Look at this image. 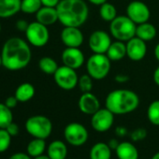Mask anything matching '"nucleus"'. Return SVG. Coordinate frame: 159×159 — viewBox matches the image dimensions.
<instances>
[{
	"label": "nucleus",
	"instance_id": "f257e3e1",
	"mask_svg": "<svg viewBox=\"0 0 159 159\" xmlns=\"http://www.w3.org/2000/svg\"><path fill=\"white\" fill-rule=\"evenodd\" d=\"M2 66L11 71H18L26 67L32 58V52L25 40L21 38H10L1 50Z\"/></svg>",
	"mask_w": 159,
	"mask_h": 159
},
{
	"label": "nucleus",
	"instance_id": "f03ea898",
	"mask_svg": "<svg viewBox=\"0 0 159 159\" xmlns=\"http://www.w3.org/2000/svg\"><path fill=\"white\" fill-rule=\"evenodd\" d=\"M58 21L64 26H83L89 17V8L84 0H61L56 7Z\"/></svg>",
	"mask_w": 159,
	"mask_h": 159
},
{
	"label": "nucleus",
	"instance_id": "7ed1b4c3",
	"mask_svg": "<svg viewBox=\"0 0 159 159\" xmlns=\"http://www.w3.org/2000/svg\"><path fill=\"white\" fill-rule=\"evenodd\" d=\"M105 105L114 115L127 114L138 109L139 98L132 90L116 89L108 94Z\"/></svg>",
	"mask_w": 159,
	"mask_h": 159
},
{
	"label": "nucleus",
	"instance_id": "20e7f679",
	"mask_svg": "<svg viewBox=\"0 0 159 159\" xmlns=\"http://www.w3.org/2000/svg\"><path fill=\"white\" fill-rule=\"evenodd\" d=\"M137 25L126 15L117 16L110 23V33L115 40L127 42L136 37Z\"/></svg>",
	"mask_w": 159,
	"mask_h": 159
},
{
	"label": "nucleus",
	"instance_id": "39448f33",
	"mask_svg": "<svg viewBox=\"0 0 159 159\" xmlns=\"http://www.w3.org/2000/svg\"><path fill=\"white\" fill-rule=\"evenodd\" d=\"M87 73L96 81L104 80L111 71V61L106 53H93L85 62Z\"/></svg>",
	"mask_w": 159,
	"mask_h": 159
},
{
	"label": "nucleus",
	"instance_id": "423d86ee",
	"mask_svg": "<svg viewBox=\"0 0 159 159\" xmlns=\"http://www.w3.org/2000/svg\"><path fill=\"white\" fill-rule=\"evenodd\" d=\"M25 129L29 135L37 139H46L52 131V121L44 115H34L25 122Z\"/></svg>",
	"mask_w": 159,
	"mask_h": 159
},
{
	"label": "nucleus",
	"instance_id": "0eeeda50",
	"mask_svg": "<svg viewBox=\"0 0 159 159\" xmlns=\"http://www.w3.org/2000/svg\"><path fill=\"white\" fill-rule=\"evenodd\" d=\"M27 42L37 48L44 47L50 39V32L48 26L39 23L38 21L29 23V25L25 32Z\"/></svg>",
	"mask_w": 159,
	"mask_h": 159
},
{
	"label": "nucleus",
	"instance_id": "6e6552de",
	"mask_svg": "<svg viewBox=\"0 0 159 159\" xmlns=\"http://www.w3.org/2000/svg\"><path fill=\"white\" fill-rule=\"evenodd\" d=\"M53 79L57 86L66 91H70L78 86L79 76L76 69L68 67L65 65L57 68L53 74Z\"/></svg>",
	"mask_w": 159,
	"mask_h": 159
},
{
	"label": "nucleus",
	"instance_id": "1a4fd4ad",
	"mask_svg": "<svg viewBox=\"0 0 159 159\" xmlns=\"http://www.w3.org/2000/svg\"><path fill=\"white\" fill-rule=\"evenodd\" d=\"M66 140L73 146H81L88 139V131L85 126L80 123H70L64 130Z\"/></svg>",
	"mask_w": 159,
	"mask_h": 159
},
{
	"label": "nucleus",
	"instance_id": "9d476101",
	"mask_svg": "<svg viewBox=\"0 0 159 159\" xmlns=\"http://www.w3.org/2000/svg\"><path fill=\"white\" fill-rule=\"evenodd\" d=\"M126 16L130 18L136 25L149 22L151 11L149 7L141 1H131L126 7Z\"/></svg>",
	"mask_w": 159,
	"mask_h": 159
},
{
	"label": "nucleus",
	"instance_id": "9b49d317",
	"mask_svg": "<svg viewBox=\"0 0 159 159\" xmlns=\"http://www.w3.org/2000/svg\"><path fill=\"white\" fill-rule=\"evenodd\" d=\"M111 42V36L104 30H95L88 39L89 49L94 53H106Z\"/></svg>",
	"mask_w": 159,
	"mask_h": 159
},
{
	"label": "nucleus",
	"instance_id": "f8f14e48",
	"mask_svg": "<svg viewBox=\"0 0 159 159\" xmlns=\"http://www.w3.org/2000/svg\"><path fill=\"white\" fill-rule=\"evenodd\" d=\"M114 123V114L108 110L99 109L97 112L92 115L91 125L92 127L98 132H106L111 128Z\"/></svg>",
	"mask_w": 159,
	"mask_h": 159
},
{
	"label": "nucleus",
	"instance_id": "ddd939ff",
	"mask_svg": "<svg viewBox=\"0 0 159 159\" xmlns=\"http://www.w3.org/2000/svg\"><path fill=\"white\" fill-rule=\"evenodd\" d=\"M61 59L63 65L76 70L81 68L86 62L84 54L82 52V50L80 48L73 47H66V49L62 52Z\"/></svg>",
	"mask_w": 159,
	"mask_h": 159
},
{
	"label": "nucleus",
	"instance_id": "4468645a",
	"mask_svg": "<svg viewBox=\"0 0 159 159\" xmlns=\"http://www.w3.org/2000/svg\"><path fill=\"white\" fill-rule=\"evenodd\" d=\"M61 40L66 47L80 48L84 40V37L80 27L64 26L60 34Z\"/></svg>",
	"mask_w": 159,
	"mask_h": 159
},
{
	"label": "nucleus",
	"instance_id": "2eb2a0df",
	"mask_svg": "<svg viewBox=\"0 0 159 159\" xmlns=\"http://www.w3.org/2000/svg\"><path fill=\"white\" fill-rule=\"evenodd\" d=\"M126 56L134 62L141 61L147 53L146 42L138 37H134L126 43Z\"/></svg>",
	"mask_w": 159,
	"mask_h": 159
},
{
	"label": "nucleus",
	"instance_id": "dca6fc26",
	"mask_svg": "<svg viewBox=\"0 0 159 159\" xmlns=\"http://www.w3.org/2000/svg\"><path fill=\"white\" fill-rule=\"evenodd\" d=\"M79 109L83 113L87 115H93L100 109V102L96 95L92 92L83 93L79 98Z\"/></svg>",
	"mask_w": 159,
	"mask_h": 159
},
{
	"label": "nucleus",
	"instance_id": "f3484780",
	"mask_svg": "<svg viewBox=\"0 0 159 159\" xmlns=\"http://www.w3.org/2000/svg\"><path fill=\"white\" fill-rule=\"evenodd\" d=\"M36 20L46 26L54 25L56 22H59L56 8L42 6L36 13Z\"/></svg>",
	"mask_w": 159,
	"mask_h": 159
},
{
	"label": "nucleus",
	"instance_id": "a211bd4d",
	"mask_svg": "<svg viewBox=\"0 0 159 159\" xmlns=\"http://www.w3.org/2000/svg\"><path fill=\"white\" fill-rule=\"evenodd\" d=\"M22 0H0V18L7 19L21 11Z\"/></svg>",
	"mask_w": 159,
	"mask_h": 159
},
{
	"label": "nucleus",
	"instance_id": "6ab92c4d",
	"mask_svg": "<svg viewBox=\"0 0 159 159\" xmlns=\"http://www.w3.org/2000/svg\"><path fill=\"white\" fill-rule=\"evenodd\" d=\"M106 54L111 62L120 61L126 56V44L124 41L115 40L111 42Z\"/></svg>",
	"mask_w": 159,
	"mask_h": 159
},
{
	"label": "nucleus",
	"instance_id": "aec40b11",
	"mask_svg": "<svg viewBox=\"0 0 159 159\" xmlns=\"http://www.w3.org/2000/svg\"><path fill=\"white\" fill-rule=\"evenodd\" d=\"M116 155L119 159H138L139 152L137 148L128 141H123L119 143L116 148Z\"/></svg>",
	"mask_w": 159,
	"mask_h": 159
},
{
	"label": "nucleus",
	"instance_id": "412c9836",
	"mask_svg": "<svg viewBox=\"0 0 159 159\" xmlns=\"http://www.w3.org/2000/svg\"><path fill=\"white\" fill-rule=\"evenodd\" d=\"M156 35H157V30L152 24L146 22L140 25H137L136 37L144 40L145 42L154 39Z\"/></svg>",
	"mask_w": 159,
	"mask_h": 159
},
{
	"label": "nucleus",
	"instance_id": "4be33fe9",
	"mask_svg": "<svg viewBox=\"0 0 159 159\" xmlns=\"http://www.w3.org/2000/svg\"><path fill=\"white\" fill-rule=\"evenodd\" d=\"M47 154L51 159H66L67 154L66 145L61 140H53L48 146Z\"/></svg>",
	"mask_w": 159,
	"mask_h": 159
},
{
	"label": "nucleus",
	"instance_id": "5701e85b",
	"mask_svg": "<svg viewBox=\"0 0 159 159\" xmlns=\"http://www.w3.org/2000/svg\"><path fill=\"white\" fill-rule=\"evenodd\" d=\"M35 93L36 89L33 84H31L30 83H24L17 87L14 96L19 102L25 103L31 100L34 98Z\"/></svg>",
	"mask_w": 159,
	"mask_h": 159
},
{
	"label": "nucleus",
	"instance_id": "b1692460",
	"mask_svg": "<svg viewBox=\"0 0 159 159\" xmlns=\"http://www.w3.org/2000/svg\"><path fill=\"white\" fill-rule=\"evenodd\" d=\"M111 149L104 142L96 143L90 151V159H111Z\"/></svg>",
	"mask_w": 159,
	"mask_h": 159
},
{
	"label": "nucleus",
	"instance_id": "393cba45",
	"mask_svg": "<svg viewBox=\"0 0 159 159\" xmlns=\"http://www.w3.org/2000/svg\"><path fill=\"white\" fill-rule=\"evenodd\" d=\"M46 149V142L45 139H37L34 138V139H32L28 144H27V153L31 156V157H37L39 155L43 154L44 151Z\"/></svg>",
	"mask_w": 159,
	"mask_h": 159
},
{
	"label": "nucleus",
	"instance_id": "a878e982",
	"mask_svg": "<svg viewBox=\"0 0 159 159\" xmlns=\"http://www.w3.org/2000/svg\"><path fill=\"white\" fill-rule=\"evenodd\" d=\"M99 15L103 21L109 23L113 21L118 16L115 6L111 3H109L108 1L99 6Z\"/></svg>",
	"mask_w": 159,
	"mask_h": 159
},
{
	"label": "nucleus",
	"instance_id": "bb28decb",
	"mask_svg": "<svg viewBox=\"0 0 159 159\" xmlns=\"http://www.w3.org/2000/svg\"><path fill=\"white\" fill-rule=\"evenodd\" d=\"M39 67L43 73L48 75H53L57 68L59 67V66L53 58L50 56H44L39 59Z\"/></svg>",
	"mask_w": 159,
	"mask_h": 159
},
{
	"label": "nucleus",
	"instance_id": "cd10ccee",
	"mask_svg": "<svg viewBox=\"0 0 159 159\" xmlns=\"http://www.w3.org/2000/svg\"><path fill=\"white\" fill-rule=\"evenodd\" d=\"M41 7V0H22L21 11L26 14H36Z\"/></svg>",
	"mask_w": 159,
	"mask_h": 159
},
{
	"label": "nucleus",
	"instance_id": "c85d7f7f",
	"mask_svg": "<svg viewBox=\"0 0 159 159\" xmlns=\"http://www.w3.org/2000/svg\"><path fill=\"white\" fill-rule=\"evenodd\" d=\"M11 122H13L11 109L7 107L5 103H0V128H6Z\"/></svg>",
	"mask_w": 159,
	"mask_h": 159
},
{
	"label": "nucleus",
	"instance_id": "c756f323",
	"mask_svg": "<svg viewBox=\"0 0 159 159\" xmlns=\"http://www.w3.org/2000/svg\"><path fill=\"white\" fill-rule=\"evenodd\" d=\"M147 117L151 124L159 125V100L152 101L147 109Z\"/></svg>",
	"mask_w": 159,
	"mask_h": 159
},
{
	"label": "nucleus",
	"instance_id": "7c9ffc66",
	"mask_svg": "<svg viewBox=\"0 0 159 159\" xmlns=\"http://www.w3.org/2000/svg\"><path fill=\"white\" fill-rule=\"evenodd\" d=\"M93 78L88 74H83L81 77H79V81H78V87L81 90L82 93H87L91 92L94 86L93 84Z\"/></svg>",
	"mask_w": 159,
	"mask_h": 159
},
{
	"label": "nucleus",
	"instance_id": "2f4dec72",
	"mask_svg": "<svg viewBox=\"0 0 159 159\" xmlns=\"http://www.w3.org/2000/svg\"><path fill=\"white\" fill-rule=\"evenodd\" d=\"M11 136L6 128H0V152H6L11 143Z\"/></svg>",
	"mask_w": 159,
	"mask_h": 159
},
{
	"label": "nucleus",
	"instance_id": "473e14b6",
	"mask_svg": "<svg viewBox=\"0 0 159 159\" xmlns=\"http://www.w3.org/2000/svg\"><path fill=\"white\" fill-rule=\"evenodd\" d=\"M147 136V131L144 128H137L131 133V139L135 141L142 140L146 138Z\"/></svg>",
	"mask_w": 159,
	"mask_h": 159
},
{
	"label": "nucleus",
	"instance_id": "72a5a7b5",
	"mask_svg": "<svg viewBox=\"0 0 159 159\" xmlns=\"http://www.w3.org/2000/svg\"><path fill=\"white\" fill-rule=\"evenodd\" d=\"M6 130L10 133V135L11 137H15L19 134V126L16 123L14 122H11L7 127H6Z\"/></svg>",
	"mask_w": 159,
	"mask_h": 159
},
{
	"label": "nucleus",
	"instance_id": "f704fd0d",
	"mask_svg": "<svg viewBox=\"0 0 159 159\" xmlns=\"http://www.w3.org/2000/svg\"><path fill=\"white\" fill-rule=\"evenodd\" d=\"M18 103H19V101H18V99L16 98L15 96H11V97L7 98V99H6V101H5L6 106L9 107V108L11 109V110L14 109V108L17 106Z\"/></svg>",
	"mask_w": 159,
	"mask_h": 159
},
{
	"label": "nucleus",
	"instance_id": "c9c22d12",
	"mask_svg": "<svg viewBox=\"0 0 159 159\" xmlns=\"http://www.w3.org/2000/svg\"><path fill=\"white\" fill-rule=\"evenodd\" d=\"M114 80H115V82L118 83V84H126L130 78L128 75L126 74H124V73H119V74H116L115 77H114Z\"/></svg>",
	"mask_w": 159,
	"mask_h": 159
},
{
	"label": "nucleus",
	"instance_id": "e433bc0d",
	"mask_svg": "<svg viewBox=\"0 0 159 159\" xmlns=\"http://www.w3.org/2000/svg\"><path fill=\"white\" fill-rule=\"evenodd\" d=\"M28 25H29V23L25 20H18L16 22V28L22 32H25Z\"/></svg>",
	"mask_w": 159,
	"mask_h": 159
},
{
	"label": "nucleus",
	"instance_id": "4c0bfd02",
	"mask_svg": "<svg viewBox=\"0 0 159 159\" xmlns=\"http://www.w3.org/2000/svg\"><path fill=\"white\" fill-rule=\"evenodd\" d=\"M60 1L61 0H41V3H42V6H45V7L56 8Z\"/></svg>",
	"mask_w": 159,
	"mask_h": 159
},
{
	"label": "nucleus",
	"instance_id": "58836bf2",
	"mask_svg": "<svg viewBox=\"0 0 159 159\" xmlns=\"http://www.w3.org/2000/svg\"><path fill=\"white\" fill-rule=\"evenodd\" d=\"M9 159H31V156L28 153L25 152H16L12 154Z\"/></svg>",
	"mask_w": 159,
	"mask_h": 159
},
{
	"label": "nucleus",
	"instance_id": "ea45409f",
	"mask_svg": "<svg viewBox=\"0 0 159 159\" xmlns=\"http://www.w3.org/2000/svg\"><path fill=\"white\" fill-rule=\"evenodd\" d=\"M152 78H153V82H154V84L159 87V66L155 68V70L153 71V76H152Z\"/></svg>",
	"mask_w": 159,
	"mask_h": 159
},
{
	"label": "nucleus",
	"instance_id": "a19ab883",
	"mask_svg": "<svg viewBox=\"0 0 159 159\" xmlns=\"http://www.w3.org/2000/svg\"><path fill=\"white\" fill-rule=\"evenodd\" d=\"M115 131H116V134L120 137H124L125 135H126V132H127L126 129L123 126H118Z\"/></svg>",
	"mask_w": 159,
	"mask_h": 159
},
{
	"label": "nucleus",
	"instance_id": "79ce46f5",
	"mask_svg": "<svg viewBox=\"0 0 159 159\" xmlns=\"http://www.w3.org/2000/svg\"><path fill=\"white\" fill-rule=\"evenodd\" d=\"M87 1H88L89 3L95 5V6H100V5H102L103 3L107 2L108 0H87Z\"/></svg>",
	"mask_w": 159,
	"mask_h": 159
},
{
	"label": "nucleus",
	"instance_id": "37998d69",
	"mask_svg": "<svg viewBox=\"0 0 159 159\" xmlns=\"http://www.w3.org/2000/svg\"><path fill=\"white\" fill-rule=\"evenodd\" d=\"M118 145H119V142H118L117 140H115V139H111V140L109 142V146L111 147V149L116 150V148L118 147Z\"/></svg>",
	"mask_w": 159,
	"mask_h": 159
},
{
	"label": "nucleus",
	"instance_id": "c03bdc74",
	"mask_svg": "<svg viewBox=\"0 0 159 159\" xmlns=\"http://www.w3.org/2000/svg\"><path fill=\"white\" fill-rule=\"evenodd\" d=\"M153 54H154V57L155 59L159 62V43H157L154 47V50H153Z\"/></svg>",
	"mask_w": 159,
	"mask_h": 159
},
{
	"label": "nucleus",
	"instance_id": "a18cd8bd",
	"mask_svg": "<svg viewBox=\"0 0 159 159\" xmlns=\"http://www.w3.org/2000/svg\"><path fill=\"white\" fill-rule=\"evenodd\" d=\"M33 159H51V158L49 157V155H48V154H47V155H45V154H41V155L37 156V157H34Z\"/></svg>",
	"mask_w": 159,
	"mask_h": 159
},
{
	"label": "nucleus",
	"instance_id": "49530a36",
	"mask_svg": "<svg viewBox=\"0 0 159 159\" xmlns=\"http://www.w3.org/2000/svg\"><path fill=\"white\" fill-rule=\"evenodd\" d=\"M152 159H159V152H156V153H154L153 156L152 157Z\"/></svg>",
	"mask_w": 159,
	"mask_h": 159
},
{
	"label": "nucleus",
	"instance_id": "de8ad7c7",
	"mask_svg": "<svg viewBox=\"0 0 159 159\" xmlns=\"http://www.w3.org/2000/svg\"><path fill=\"white\" fill-rule=\"evenodd\" d=\"M2 66V56H1V52H0V66Z\"/></svg>",
	"mask_w": 159,
	"mask_h": 159
},
{
	"label": "nucleus",
	"instance_id": "09e8293b",
	"mask_svg": "<svg viewBox=\"0 0 159 159\" xmlns=\"http://www.w3.org/2000/svg\"><path fill=\"white\" fill-rule=\"evenodd\" d=\"M0 32H1V25H0Z\"/></svg>",
	"mask_w": 159,
	"mask_h": 159
}]
</instances>
